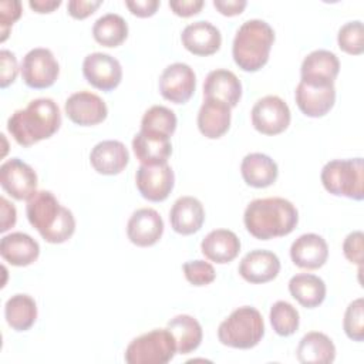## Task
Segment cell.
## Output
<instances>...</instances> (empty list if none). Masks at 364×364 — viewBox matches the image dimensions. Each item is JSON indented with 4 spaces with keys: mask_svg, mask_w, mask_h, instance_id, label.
I'll use <instances>...</instances> for the list:
<instances>
[{
    "mask_svg": "<svg viewBox=\"0 0 364 364\" xmlns=\"http://www.w3.org/2000/svg\"><path fill=\"white\" fill-rule=\"evenodd\" d=\"M196 88V75L185 63L169 64L159 77L161 95L173 104H185Z\"/></svg>",
    "mask_w": 364,
    "mask_h": 364,
    "instance_id": "cell-11",
    "label": "cell"
},
{
    "mask_svg": "<svg viewBox=\"0 0 364 364\" xmlns=\"http://www.w3.org/2000/svg\"><path fill=\"white\" fill-rule=\"evenodd\" d=\"M92 37L104 47H118L128 37V24L119 14L107 13L95 20Z\"/></svg>",
    "mask_w": 364,
    "mask_h": 364,
    "instance_id": "cell-33",
    "label": "cell"
},
{
    "mask_svg": "<svg viewBox=\"0 0 364 364\" xmlns=\"http://www.w3.org/2000/svg\"><path fill=\"white\" fill-rule=\"evenodd\" d=\"M0 255L11 266L24 267L38 259L40 246L37 240L30 235L23 232H13L1 237Z\"/></svg>",
    "mask_w": 364,
    "mask_h": 364,
    "instance_id": "cell-25",
    "label": "cell"
},
{
    "mask_svg": "<svg viewBox=\"0 0 364 364\" xmlns=\"http://www.w3.org/2000/svg\"><path fill=\"white\" fill-rule=\"evenodd\" d=\"M343 328L346 336L353 340L361 343L364 340V300L358 297L353 300L344 313Z\"/></svg>",
    "mask_w": 364,
    "mask_h": 364,
    "instance_id": "cell-37",
    "label": "cell"
},
{
    "mask_svg": "<svg viewBox=\"0 0 364 364\" xmlns=\"http://www.w3.org/2000/svg\"><path fill=\"white\" fill-rule=\"evenodd\" d=\"M253 128L263 135H277L290 125L291 114L289 105L277 95L259 98L250 112Z\"/></svg>",
    "mask_w": 364,
    "mask_h": 364,
    "instance_id": "cell-9",
    "label": "cell"
},
{
    "mask_svg": "<svg viewBox=\"0 0 364 364\" xmlns=\"http://www.w3.org/2000/svg\"><path fill=\"white\" fill-rule=\"evenodd\" d=\"M203 97L222 101L233 108L240 101L242 82L236 74L229 70H213L205 78Z\"/></svg>",
    "mask_w": 364,
    "mask_h": 364,
    "instance_id": "cell-24",
    "label": "cell"
},
{
    "mask_svg": "<svg viewBox=\"0 0 364 364\" xmlns=\"http://www.w3.org/2000/svg\"><path fill=\"white\" fill-rule=\"evenodd\" d=\"M340 50L350 55H360L364 51V28L360 20L347 21L343 24L337 34Z\"/></svg>",
    "mask_w": 364,
    "mask_h": 364,
    "instance_id": "cell-36",
    "label": "cell"
},
{
    "mask_svg": "<svg viewBox=\"0 0 364 364\" xmlns=\"http://www.w3.org/2000/svg\"><path fill=\"white\" fill-rule=\"evenodd\" d=\"M132 149L142 165H161L168 164L172 154V144L169 138L155 136L139 131L132 139Z\"/></svg>",
    "mask_w": 364,
    "mask_h": 364,
    "instance_id": "cell-29",
    "label": "cell"
},
{
    "mask_svg": "<svg viewBox=\"0 0 364 364\" xmlns=\"http://www.w3.org/2000/svg\"><path fill=\"white\" fill-rule=\"evenodd\" d=\"M0 64H1V74H0V87L7 88L10 84L14 82L18 67H17V58L14 53L10 50H1L0 51Z\"/></svg>",
    "mask_w": 364,
    "mask_h": 364,
    "instance_id": "cell-41",
    "label": "cell"
},
{
    "mask_svg": "<svg viewBox=\"0 0 364 364\" xmlns=\"http://www.w3.org/2000/svg\"><path fill=\"white\" fill-rule=\"evenodd\" d=\"M230 107L213 98H205L198 112V128L209 139L223 136L230 127Z\"/></svg>",
    "mask_w": 364,
    "mask_h": 364,
    "instance_id": "cell-23",
    "label": "cell"
},
{
    "mask_svg": "<svg viewBox=\"0 0 364 364\" xmlns=\"http://www.w3.org/2000/svg\"><path fill=\"white\" fill-rule=\"evenodd\" d=\"M21 3L18 0H1L0 1V31L1 38L0 41H6L11 26L20 18L21 16Z\"/></svg>",
    "mask_w": 364,
    "mask_h": 364,
    "instance_id": "cell-39",
    "label": "cell"
},
{
    "mask_svg": "<svg viewBox=\"0 0 364 364\" xmlns=\"http://www.w3.org/2000/svg\"><path fill=\"white\" fill-rule=\"evenodd\" d=\"M213 6L220 14L232 17V16L240 14L247 6V1L246 0H213Z\"/></svg>",
    "mask_w": 364,
    "mask_h": 364,
    "instance_id": "cell-46",
    "label": "cell"
},
{
    "mask_svg": "<svg viewBox=\"0 0 364 364\" xmlns=\"http://www.w3.org/2000/svg\"><path fill=\"white\" fill-rule=\"evenodd\" d=\"M296 355L303 364H330L336 358V346L327 334L310 331L301 337Z\"/></svg>",
    "mask_w": 364,
    "mask_h": 364,
    "instance_id": "cell-28",
    "label": "cell"
},
{
    "mask_svg": "<svg viewBox=\"0 0 364 364\" xmlns=\"http://www.w3.org/2000/svg\"><path fill=\"white\" fill-rule=\"evenodd\" d=\"M60 125V108L51 98L31 100L26 108L16 109L7 119V131L21 146H31L51 138Z\"/></svg>",
    "mask_w": 364,
    "mask_h": 364,
    "instance_id": "cell-2",
    "label": "cell"
},
{
    "mask_svg": "<svg viewBox=\"0 0 364 364\" xmlns=\"http://www.w3.org/2000/svg\"><path fill=\"white\" fill-rule=\"evenodd\" d=\"M274 43V30L269 23L260 18L246 20L236 31L232 55L236 65L246 71H259L269 60Z\"/></svg>",
    "mask_w": 364,
    "mask_h": 364,
    "instance_id": "cell-4",
    "label": "cell"
},
{
    "mask_svg": "<svg viewBox=\"0 0 364 364\" xmlns=\"http://www.w3.org/2000/svg\"><path fill=\"white\" fill-rule=\"evenodd\" d=\"M186 280L193 286H208L216 279V272L209 262L189 260L182 266Z\"/></svg>",
    "mask_w": 364,
    "mask_h": 364,
    "instance_id": "cell-38",
    "label": "cell"
},
{
    "mask_svg": "<svg viewBox=\"0 0 364 364\" xmlns=\"http://www.w3.org/2000/svg\"><path fill=\"white\" fill-rule=\"evenodd\" d=\"M4 318L14 331H27L37 320L36 300L26 293L11 296L4 304Z\"/></svg>",
    "mask_w": 364,
    "mask_h": 364,
    "instance_id": "cell-32",
    "label": "cell"
},
{
    "mask_svg": "<svg viewBox=\"0 0 364 364\" xmlns=\"http://www.w3.org/2000/svg\"><path fill=\"white\" fill-rule=\"evenodd\" d=\"M166 327L175 337L178 354H189L195 351L202 343V326L195 317L189 314L175 316L168 321Z\"/></svg>",
    "mask_w": 364,
    "mask_h": 364,
    "instance_id": "cell-31",
    "label": "cell"
},
{
    "mask_svg": "<svg viewBox=\"0 0 364 364\" xmlns=\"http://www.w3.org/2000/svg\"><path fill=\"white\" fill-rule=\"evenodd\" d=\"M164 233V220L152 208L136 209L127 223V236L139 247L154 246Z\"/></svg>",
    "mask_w": 364,
    "mask_h": 364,
    "instance_id": "cell-16",
    "label": "cell"
},
{
    "mask_svg": "<svg viewBox=\"0 0 364 364\" xmlns=\"http://www.w3.org/2000/svg\"><path fill=\"white\" fill-rule=\"evenodd\" d=\"M182 46L192 54L206 57L215 54L222 46V34L216 26L199 20L188 24L181 34Z\"/></svg>",
    "mask_w": 364,
    "mask_h": 364,
    "instance_id": "cell-19",
    "label": "cell"
},
{
    "mask_svg": "<svg viewBox=\"0 0 364 364\" xmlns=\"http://www.w3.org/2000/svg\"><path fill=\"white\" fill-rule=\"evenodd\" d=\"M101 4V0H70L67 4V11L71 17L82 20L91 16Z\"/></svg>",
    "mask_w": 364,
    "mask_h": 364,
    "instance_id": "cell-42",
    "label": "cell"
},
{
    "mask_svg": "<svg viewBox=\"0 0 364 364\" xmlns=\"http://www.w3.org/2000/svg\"><path fill=\"white\" fill-rule=\"evenodd\" d=\"M291 262L301 269L316 270L324 266L328 257V245L317 233H304L290 246Z\"/></svg>",
    "mask_w": 364,
    "mask_h": 364,
    "instance_id": "cell-20",
    "label": "cell"
},
{
    "mask_svg": "<svg viewBox=\"0 0 364 364\" xmlns=\"http://www.w3.org/2000/svg\"><path fill=\"white\" fill-rule=\"evenodd\" d=\"M0 185L11 198L28 200L37 192V173L20 158H10L0 166Z\"/></svg>",
    "mask_w": 364,
    "mask_h": 364,
    "instance_id": "cell-10",
    "label": "cell"
},
{
    "mask_svg": "<svg viewBox=\"0 0 364 364\" xmlns=\"http://www.w3.org/2000/svg\"><path fill=\"white\" fill-rule=\"evenodd\" d=\"M28 6L40 14L51 13L61 6V0H30Z\"/></svg>",
    "mask_w": 364,
    "mask_h": 364,
    "instance_id": "cell-47",
    "label": "cell"
},
{
    "mask_svg": "<svg viewBox=\"0 0 364 364\" xmlns=\"http://www.w3.org/2000/svg\"><path fill=\"white\" fill-rule=\"evenodd\" d=\"M176 124L178 119L172 109L164 105H152L144 112L139 131L155 136L171 138L176 129Z\"/></svg>",
    "mask_w": 364,
    "mask_h": 364,
    "instance_id": "cell-34",
    "label": "cell"
},
{
    "mask_svg": "<svg viewBox=\"0 0 364 364\" xmlns=\"http://www.w3.org/2000/svg\"><path fill=\"white\" fill-rule=\"evenodd\" d=\"M21 77L27 87L44 90L51 87L60 74V65L51 50L37 47L30 50L21 61Z\"/></svg>",
    "mask_w": 364,
    "mask_h": 364,
    "instance_id": "cell-8",
    "label": "cell"
},
{
    "mask_svg": "<svg viewBox=\"0 0 364 364\" xmlns=\"http://www.w3.org/2000/svg\"><path fill=\"white\" fill-rule=\"evenodd\" d=\"M128 162L129 152L117 139L101 141L90 152V164L101 175H118L125 169Z\"/></svg>",
    "mask_w": 364,
    "mask_h": 364,
    "instance_id": "cell-21",
    "label": "cell"
},
{
    "mask_svg": "<svg viewBox=\"0 0 364 364\" xmlns=\"http://www.w3.org/2000/svg\"><path fill=\"white\" fill-rule=\"evenodd\" d=\"M243 181L252 188H267L273 185L279 175L277 164L266 154H247L240 164Z\"/></svg>",
    "mask_w": 364,
    "mask_h": 364,
    "instance_id": "cell-27",
    "label": "cell"
},
{
    "mask_svg": "<svg viewBox=\"0 0 364 364\" xmlns=\"http://www.w3.org/2000/svg\"><path fill=\"white\" fill-rule=\"evenodd\" d=\"M363 232L361 230H354L348 233L343 242V253L344 257L361 267L363 264Z\"/></svg>",
    "mask_w": 364,
    "mask_h": 364,
    "instance_id": "cell-40",
    "label": "cell"
},
{
    "mask_svg": "<svg viewBox=\"0 0 364 364\" xmlns=\"http://www.w3.org/2000/svg\"><path fill=\"white\" fill-rule=\"evenodd\" d=\"M340 71V61L330 50H314L309 53L300 67L303 82L309 85H330L334 84Z\"/></svg>",
    "mask_w": 364,
    "mask_h": 364,
    "instance_id": "cell-15",
    "label": "cell"
},
{
    "mask_svg": "<svg viewBox=\"0 0 364 364\" xmlns=\"http://www.w3.org/2000/svg\"><path fill=\"white\" fill-rule=\"evenodd\" d=\"M289 291L293 299L306 309L318 307L326 299V283L311 273H299L289 280Z\"/></svg>",
    "mask_w": 364,
    "mask_h": 364,
    "instance_id": "cell-30",
    "label": "cell"
},
{
    "mask_svg": "<svg viewBox=\"0 0 364 364\" xmlns=\"http://www.w3.org/2000/svg\"><path fill=\"white\" fill-rule=\"evenodd\" d=\"M169 222L172 229L179 235L188 236L196 233L205 222L202 202L193 196L178 198L169 210Z\"/></svg>",
    "mask_w": 364,
    "mask_h": 364,
    "instance_id": "cell-22",
    "label": "cell"
},
{
    "mask_svg": "<svg viewBox=\"0 0 364 364\" xmlns=\"http://www.w3.org/2000/svg\"><path fill=\"white\" fill-rule=\"evenodd\" d=\"M320 179L324 189L334 196L354 200L364 198V164L360 156L327 162L321 169Z\"/></svg>",
    "mask_w": 364,
    "mask_h": 364,
    "instance_id": "cell-6",
    "label": "cell"
},
{
    "mask_svg": "<svg viewBox=\"0 0 364 364\" xmlns=\"http://www.w3.org/2000/svg\"><path fill=\"white\" fill-rule=\"evenodd\" d=\"M203 0H172L169 1L171 10L179 17H191L198 14L203 7Z\"/></svg>",
    "mask_w": 364,
    "mask_h": 364,
    "instance_id": "cell-44",
    "label": "cell"
},
{
    "mask_svg": "<svg viewBox=\"0 0 364 364\" xmlns=\"http://www.w3.org/2000/svg\"><path fill=\"white\" fill-rule=\"evenodd\" d=\"M200 250L208 260L225 264L239 255L240 240L236 233L229 229H215L202 239Z\"/></svg>",
    "mask_w": 364,
    "mask_h": 364,
    "instance_id": "cell-26",
    "label": "cell"
},
{
    "mask_svg": "<svg viewBox=\"0 0 364 364\" xmlns=\"http://www.w3.org/2000/svg\"><path fill=\"white\" fill-rule=\"evenodd\" d=\"M270 324L276 334L282 337H289L294 334L300 324V316L294 306H291L289 301L277 300L270 307Z\"/></svg>",
    "mask_w": 364,
    "mask_h": 364,
    "instance_id": "cell-35",
    "label": "cell"
},
{
    "mask_svg": "<svg viewBox=\"0 0 364 364\" xmlns=\"http://www.w3.org/2000/svg\"><path fill=\"white\" fill-rule=\"evenodd\" d=\"M176 341L169 328H154L135 337L125 350L128 364H166L176 354Z\"/></svg>",
    "mask_w": 364,
    "mask_h": 364,
    "instance_id": "cell-7",
    "label": "cell"
},
{
    "mask_svg": "<svg viewBox=\"0 0 364 364\" xmlns=\"http://www.w3.org/2000/svg\"><path fill=\"white\" fill-rule=\"evenodd\" d=\"M264 336V321L260 311L252 306L233 310L218 327L219 341L230 348L249 350Z\"/></svg>",
    "mask_w": 364,
    "mask_h": 364,
    "instance_id": "cell-5",
    "label": "cell"
},
{
    "mask_svg": "<svg viewBox=\"0 0 364 364\" xmlns=\"http://www.w3.org/2000/svg\"><path fill=\"white\" fill-rule=\"evenodd\" d=\"M125 6L129 11L136 17H151L156 13L158 7L161 6L159 0H128Z\"/></svg>",
    "mask_w": 364,
    "mask_h": 364,
    "instance_id": "cell-43",
    "label": "cell"
},
{
    "mask_svg": "<svg viewBox=\"0 0 364 364\" xmlns=\"http://www.w3.org/2000/svg\"><path fill=\"white\" fill-rule=\"evenodd\" d=\"M0 213H1V222H0V232H6L10 228L16 225L17 220V212L13 203H10L4 196L0 198Z\"/></svg>",
    "mask_w": 364,
    "mask_h": 364,
    "instance_id": "cell-45",
    "label": "cell"
},
{
    "mask_svg": "<svg viewBox=\"0 0 364 364\" xmlns=\"http://www.w3.org/2000/svg\"><path fill=\"white\" fill-rule=\"evenodd\" d=\"M294 98L299 109L310 118H320L330 112L336 102V87L330 85H309L300 81L294 91Z\"/></svg>",
    "mask_w": 364,
    "mask_h": 364,
    "instance_id": "cell-18",
    "label": "cell"
},
{
    "mask_svg": "<svg viewBox=\"0 0 364 364\" xmlns=\"http://www.w3.org/2000/svg\"><path fill=\"white\" fill-rule=\"evenodd\" d=\"M135 183L142 198L149 202H162L173 189L175 173L168 164H141L135 173Z\"/></svg>",
    "mask_w": 364,
    "mask_h": 364,
    "instance_id": "cell-12",
    "label": "cell"
},
{
    "mask_svg": "<svg viewBox=\"0 0 364 364\" xmlns=\"http://www.w3.org/2000/svg\"><path fill=\"white\" fill-rule=\"evenodd\" d=\"M30 225L48 243H64L75 232V219L50 191H37L26 206Z\"/></svg>",
    "mask_w": 364,
    "mask_h": 364,
    "instance_id": "cell-3",
    "label": "cell"
},
{
    "mask_svg": "<svg viewBox=\"0 0 364 364\" xmlns=\"http://www.w3.org/2000/svg\"><path fill=\"white\" fill-rule=\"evenodd\" d=\"M82 74L88 84L101 91L117 88L122 80L119 61L107 53H91L82 61Z\"/></svg>",
    "mask_w": 364,
    "mask_h": 364,
    "instance_id": "cell-13",
    "label": "cell"
},
{
    "mask_svg": "<svg viewBox=\"0 0 364 364\" xmlns=\"http://www.w3.org/2000/svg\"><path fill=\"white\" fill-rule=\"evenodd\" d=\"M237 270L247 283L262 284L277 277L280 260L277 255L270 250L255 249L242 257Z\"/></svg>",
    "mask_w": 364,
    "mask_h": 364,
    "instance_id": "cell-17",
    "label": "cell"
},
{
    "mask_svg": "<svg viewBox=\"0 0 364 364\" xmlns=\"http://www.w3.org/2000/svg\"><path fill=\"white\" fill-rule=\"evenodd\" d=\"M67 117L80 127H92L102 122L108 115L104 100L91 91H78L65 100Z\"/></svg>",
    "mask_w": 364,
    "mask_h": 364,
    "instance_id": "cell-14",
    "label": "cell"
},
{
    "mask_svg": "<svg viewBox=\"0 0 364 364\" xmlns=\"http://www.w3.org/2000/svg\"><path fill=\"white\" fill-rule=\"evenodd\" d=\"M246 230L259 240L290 235L299 223L296 206L279 196L252 200L243 213Z\"/></svg>",
    "mask_w": 364,
    "mask_h": 364,
    "instance_id": "cell-1",
    "label": "cell"
}]
</instances>
